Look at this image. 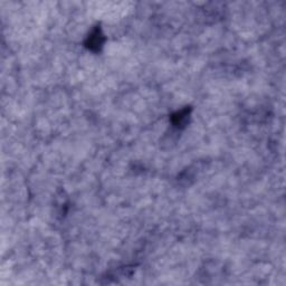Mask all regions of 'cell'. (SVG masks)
<instances>
[{
  "instance_id": "2",
  "label": "cell",
  "mask_w": 286,
  "mask_h": 286,
  "mask_svg": "<svg viewBox=\"0 0 286 286\" xmlns=\"http://www.w3.org/2000/svg\"><path fill=\"white\" fill-rule=\"evenodd\" d=\"M190 113H191V109L188 108L177 111L176 113H173L171 115V122L173 124V127H176L177 129H183L186 126H187L188 120L190 117Z\"/></svg>"
},
{
  "instance_id": "1",
  "label": "cell",
  "mask_w": 286,
  "mask_h": 286,
  "mask_svg": "<svg viewBox=\"0 0 286 286\" xmlns=\"http://www.w3.org/2000/svg\"><path fill=\"white\" fill-rule=\"evenodd\" d=\"M105 37L99 26H96L92 29V32L89 34L88 38L85 40V47L90 49L92 52H98L104 45Z\"/></svg>"
}]
</instances>
